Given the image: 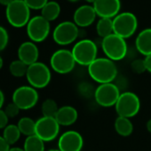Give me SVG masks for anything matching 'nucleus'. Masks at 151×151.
<instances>
[{"instance_id": "28", "label": "nucleus", "mask_w": 151, "mask_h": 151, "mask_svg": "<svg viewBox=\"0 0 151 151\" xmlns=\"http://www.w3.org/2000/svg\"><path fill=\"white\" fill-rule=\"evenodd\" d=\"M131 68H132V70L136 74H142L145 71H147L144 59L134 60L131 64Z\"/></svg>"}, {"instance_id": "31", "label": "nucleus", "mask_w": 151, "mask_h": 151, "mask_svg": "<svg viewBox=\"0 0 151 151\" xmlns=\"http://www.w3.org/2000/svg\"><path fill=\"white\" fill-rule=\"evenodd\" d=\"M9 36L6 29L0 26V52L5 50L8 45Z\"/></svg>"}, {"instance_id": "2", "label": "nucleus", "mask_w": 151, "mask_h": 151, "mask_svg": "<svg viewBox=\"0 0 151 151\" xmlns=\"http://www.w3.org/2000/svg\"><path fill=\"white\" fill-rule=\"evenodd\" d=\"M72 54L76 63L81 66L88 67L98 57V47L91 39H82L72 48Z\"/></svg>"}, {"instance_id": "13", "label": "nucleus", "mask_w": 151, "mask_h": 151, "mask_svg": "<svg viewBox=\"0 0 151 151\" xmlns=\"http://www.w3.org/2000/svg\"><path fill=\"white\" fill-rule=\"evenodd\" d=\"M50 22L43 16L37 15L31 18L27 25V34L34 43L45 41L50 33Z\"/></svg>"}, {"instance_id": "5", "label": "nucleus", "mask_w": 151, "mask_h": 151, "mask_svg": "<svg viewBox=\"0 0 151 151\" xmlns=\"http://www.w3.org/2000/svg\"><path fill=\"white\" fill-rule=\"evenodd\" d=\"M6 14L8 22L14 28H22L30 20V9L23 0H14L6 6Z\"/></svg>"}, {"instance_id": "36", "label": "nucleus", "mask_w": 151, "mask_h": 151, "mask_svg": "<svg viewBox=\"0 0 151 151\" xmlns=\"http://www.w3.org/2000/svg\"><path fill=\"white\" fill-rule=\"evenodd\" d=\"M14 0H0V4L3 5V6H8Z\"/></svg>"}, {"instance_id": "26", "label": "nucleus", "mask_w": 151, "mask_h": 151, "mask_svg": "<svg viewBox=\"0 0 151 151\" xmlns=\"http://www.w3.org/2000/svg\"><path fill=\"white\" fill-rule=\"evenodd\" d=\"M29 66L21 60H15L9 65V72L15 78H22L26 76Z\"/></svg>"}, {"instance_id": "17", "label": "nucleus", "mask_w": 151, "mask_h": 151, "mask_svg": "<svg viewBox=\"0 0 151 151\" xmlns=\"http://www.w3.org/2000/svg\"><path fill=\"white\" fill-rule=\"evenodd\" d=\"M18 58L28 66L37 62L39 57V51L36 44L32 41L22 43L18 48Z\"/></svg>"}, {"instance_id": "35", "label": "nucleus", "mask_w": 151, "mask_h": 151, "mask_svg": "<svg viewBox=\"0 0 151 151\" xmlns=\"http://www.w3.org/2000/svg\"><path fill=\"white\" fill-rule=\"evenodd\" d=\"M4 103H5V94L2 92V90L0 89V109H2Z\"/></svg>"}, {"instance_id": "42", "label": "nucleus", "mask_w": 151, "mask_h": 151, "mask_svg": "<svg viewBox=\"0 0 151 151\" xmlns=\"http://www.w3.org/2000/svg\"><path fill=\"white\" fill-rule=\"evenodd\" d=\"M68 1H70V2H77V1H78V0H68Z\"/></svg>"}, {"instance_id": "29", "label": "nucleus", "mask_w": 151, "mask_h": 151, "mask_svg": "<svg viewBox=\"0 0 151 151\" xmlns=\"http://www.w3.org/2000/svg\"><path fill=\"white\" fill-rule=\"evenodd\" d=\"M23 1L29 7V9L34 10H42L43 7L49 2L48 0H23Z\"/></svg>"}, {"instance_id": "24", "label": "nucleus", "mask_w": 151, "mask_h": 151, "mask_svg": "<svg viewBox=\"0 0 151 151\" xmlns=\"http://www.w3.org/2000/svg\"><path fill=\"white\" fill-rule=\"evenodd\" d=\"M96 31L99 37L102 38L113 34V20L109 18H101L97 22Z\"/></svg>"}, {"instance_id": "12", "label": "nucleus", "mask_w": 151, "mask_h": 151, "mask_svg": "<svg viewBox=\"0 0 151 151\" xmlns=\"http://www.w3.org/2000/svg\"><path fill=\"white\" fill-rule=\"evenodd\" d=\"M79 35V29L72 22H60L52 32L54 42L60 45H68L74 43Z\"/></svg>"}, {"instance_id": "23", "label": "nucleus", "mask_w": 151, "mask_h": 151, "mask_svg": "<svg viewBox=\"0 0 151 151\" xmlns=\"http://www.w3.org/2000/svg\"><path fill=\"white\" fill-rule=\"evenodd\" d=\"M17 126L20 130L21 133L27 136V137L35 134L36 121H34L30 117H28V116L22 117L17 124Z\"/></svg>"}, {"instance_id": "9", "label": "nucleus", "mask_w": 151, "mask_h": 151, "mask_svg": "<svg viewBox=\"0 0 151 151\" xmlns=\"http://www.w3.org/2000/svg\"><path fill=\"white\" fill-rule=\"evenodd\" d=\"M12 99L13 102L15 103L21 110H29L37 104L39 95L37 89L34 87L30 86H22L14 90Z\"/></svg>"}, {"instance_id": "37", "label": "nucleus", "mask_w": 151, "mask_h": 151, "mask_svg": "<svg viewBox=\"0 0 151 151\" xmlns=\"http://www.w3.org/2000/svg\"><path fill=\"white\" fill-rule=\"evenodd\" d=\"M146 128H147V131L151 134V119H149L147 124H146Z\"/></svg>"}, {"instance_id": "38", "label": "nucleus", "mask_w": 151, "mask_h": 151, "mask_svg": "<svg viewBox=\"0 0 151 151\" xmlns=\"http://www.w3.org/2000/svg\"><path fill=\"white\" fill-rule=\"evenodd\" d=\"M9 151H24L23 147H10Z\"/></svg>"}, {"instance_id": "18", "label": "nucleus", "mask_w": 151, "mask_h": 151, "mask_svg": "<svg viewBox=\"0 0 151 151\" xmlns=\"http://www.w3.org/2000/svg\"><path fill=\"white\" fill-rule=\"evenodd\" d=\"M78 118V110L76 109V108L69 105L59 108V110L55 116V119L60 126H70L77 122Z\"/></svg>"}, {"instance_id": "25", "label": "nucleus", "mask_w": 151, "mask_h": 151, "mask_svg": "<svg viewBox=\"0 0 151 151\" xmlns=\"http://www.w3.org/2000/svg\"><path fill=\"white\" fill-rule=\"evenodd\" d=\"M21 132L17 124H8L3 131V137L7 141V143L12 146L15 144L21 138Z\"/></svg>"}, {"instance_id": "3", "label": "nucleus", "mask_w": 151, "mask_h": 151, "mask_svg": "<svg viewBox=\"0 0 151 151\" xmlns=\"http://www.w3.org/2000/svg\"><path fill=\"white\" fill-rule=\"evenodd\" d=\"M26 78L29 86L35 89L45 88L52 79L51 69L46 64L37 61L29 66Z\"/></svg>"}, {"instance_id": "34", "label": "nucleus", "mask_w": 151, "mask_h": 151, "mask_svg": "<svg viewBox=\"0 0 151 151\" xmlns=\"http://www.w3.org/2000/svg\"><path fill=\"white\" fill-rule=\"evenodd\" d=\"M145 60V64H146V69L148 73L151 74V54L148 56H146L144 58Z\"/></svg>"}, {"instance_id": "22", "label": "nucleus", "mask_w": 151, "mask_h": 151, "mask_svg": "<svg viewBox=\"0 0 151 151\" xmlns=\"http://www.w3.org/2000/svg\"><path fill=\"white\" fill-rule=\"evenodd\" d=\"M45 141L36 134L27 137L23 144L24 151H45Z\"/></svg>"}, {"instance_id": "40", "label": "nucleus", "mask_w": 151, "mask_h": 151, "mask_svg": "<svg viewBox=\"0 0 151 151\" xmlns=\"http://www.w3.org/2000/svg\"><path fill=\"white\" fill-rule=\"evenodd\" d=\"M85 1H86V2H88V3H94L95 1H96V0H85Z\"/></svg>"}, {"instance_id": "20", "label": "nucleus", "mask_w": 151, "mask_h": 151, "mask_svg": "<svg viewBox=\"0 0 151 151\" xmlns=\"http://www.w3.org/2000/svg\"><path fill=\"white\" fill-rule=\"evenodd\" d=\"M115 131L122 137H129L133 132V124L130 118L117 116L114 123Z\"/></svg>"}, {"instance_id": "15", "label": "nucleus", "mask_w": 151, "mask_h": 151, "mask_svg": "<svg viewBox=\"0 0 151 151\" xmlns=\"http://www.w3.org/2000/svg\"><path fill=\"white\" fill-rule=\"evenodd\" d=\"M96 14L101 18H115L121 9L120 0H96L93 3Z\"/></svg>"}, {"instance_id": "41", "label": "nucleus", "mask_w": 151, "mask_h": 151, "mask_svg": "<svg viewBox=\"0 0 151 151\" xmlns=\"http://www.w3.org/2000/svg\"><path fill=\"white\" fill-rule=\"evenodd\" d=\"M48 151H60V150L57 148V149H50V150H48Z\"/></svg>"}, {"instance_id": "7", "label": "nucleus", "mask_w": 151, "mask_h": 151, "mask_svg": "<svg viewBox=\"0 0 151 151\" xmlns=\"http://www.w3.org/2000/svg\"><path fill=\"white\" fill-rule=\"evenodd\" d=\"M138 28L137 17L130 12H124L113 19L114 34L126 39L136 32Z\"/></svg>"}, {"instance_id": "14", "label": "nucleus", "mask_w": 151, "mask_h": 151, "mask_svg": "<svg viewBox=\"0 0 151 151\" xmlns=\"http://www.w3.org/2000/svg\"><path fill=\"white\" fill-rule=\"evenodd\" d=\"M84 147V138L77 131L68 130L63 132L58 139L60 151H81Z\"/></svg>"}, {"instance_id": "21", "label": "nucleus", "mask_w": 151, "mask_h": 151, "mask_svg": "<svg viewBox=\"0 0 151 151\" xmlns=\"http://www.w3.org/2000/svg\"><path fill=\"white\" fill-rule=\"evenodd\" d=\"M60 14V6L55 1L48 2L41 10V16H43L49 22L55 21Z\"/></svg>"}, {"instance_id": "30", "label": "nucleus", "mask_w": 151, "mask_h": 151, "mask_svg": "<svg viewBox=\"0 0 151 151\" xmlns=\"http://www.w3.org/2000/svg\"><path fill=\"white\" fill-rule=\"evenodd\" d=\"M4 110H5L6 114L7 115V116H8L9 118H14L15 116H17L19 115L21 109H19V107H18L15 103L11 102V103H9V104L5 108Z\"/></svg>"}, {"instance_id": "1", "label": "nucleus", "mask_w": 151, "mask_h": 151, "mask_svg": "<svg viewBox=\"0 0 151 151\" xmlns=\"http://www.w3.org/2000/svg\"><path fill=\"white\" fill-rule=\"evenodd\" d=\"M90 78L99 85L113 83L117 77V68L115 61L107 57L97 58L88 67Z\"/></svg>"}, {"instance_id": "10", "label": "nucleus", "mask_w": 151, "mask_h": 151, "mask_svg": "<svg viewBox=\"0 0 151 151\" xmlns=\"http://www.w3.org/2000/svg\"><path fill=\"white\" fill-rule=\"evenodd\" d=\"M121 93L114 83L99 85L94 92L95 101L103 108H110L116 105Z\"/></svg>"}, {"instance_id": "39", "label": "nucleus", "mask_w": 151, "mask_h": 151, "mask_svg": "<svg viewBox=\"0 0 151 151\" xmlns=\"http://www.w3.org/2000/svg\"><path fill=\"white\" fill-rule=\"evenodd\" d=\"M3 64H4L3 59H2V57H1V56H0V69L2 68V67H3Z\"/></svg>"}, {"instance_id": "8", "label": "nucleus", "mask_w": 151, "mask_h": 151, "mask_svg": "<svg viewBox=\"0 0 151 151\" xmlns=\"http://www.w3.org/2000/svg\"><path fill=\"white\" fill-rule=\"evenodd\" d=\"M76 60L72 52L67 49H60L55 51L50 58V65L52 69L60 75H66L75 68Z\"/></svg>"}, {"instance_id": "33", "label": "nucleus", "mask_w": 151, "mask_h": 151, "mask_svg": "<svg viewBox=\"0 0 151 151\" xmlns=\"http://www.w3.org/2000/svg\"><path fill=\"white\" fill-rule=\"evenodd\" d=\"M11 146L4 139L3 136H0V151H9Z\"/></svg>"}, {"instance_id": "19", "label": "nucleus", "mask_w": 151, "mask_h": 151, "mask_svg": "<svg viewBox=\"0 0 151 151\" xmlns=\"http://www.w3.org/2000/svg\"><path fill=\"white\" fill-rule=\"evenodd\" d=\"M137 51L143 56L151 54V29H145L140 31L135 40Z\"/></svg>"}, {"instance_id": "16", "label": "nucleus", "mask_w": 151, "mask_h": 151, "mask_svg": "<svg viewBox=\"0 0 151 151\" xmlns=\"http://www.w3.org/2000/svg\"><path fill=\"white\" fill-rule=\"evenodd\" d=\"M97 14L93 6L85 5L79 6L74 13V23L79 28H86L91 26L95 21Z\"/></svg>"}, {"instance_id": "11", "label": "nucleus", "mask_w": 151, "mask_h": 151, "mask_svg": "<svg viewBox=\"0 0 151 151\" xmlns=\"http://www.w3.org/2000/svg\"><path fill=\"white\" fill-rule=\"evenodd\" d=\"M60 125L55 117L42 116L36 121L35 134L45 142L52 141L60 133Z\"/></svg>"}, {"instance_id": "27", "label": "nucleus", "mask_w": 151, "mask_h": 151, "mask_svg": "<svg viewBox=\"0 0 151 151\" xmlns=\"http://www.w3.org/2000/svg\"><path fill=\"white\" fill-rule=\"evenodd\" d=\"M59 110V107L57 102L52 99H46L44 101L41 106V111L43 116L47 117H55L57 112Z\"/></svg>"}, {"instance_id": "6", "label": "nucleus", "mask_w": 151, "mask_h": 151, "mask_svg": "<svg viewBox=\"0 0 151 151\" xmlns=\"http://www.w3.org/2000/svg\"><path fill=\"white\" fill-rule=\"evenodd\" d=\"M115 109L117 116L132 118L135 116L140 109V101L138 95L132 92H124L120 94Z\"/></svg>"}, {"instance_id": "4", "label": "nucleus", "mask_w": 151, "mask_h": 151, "mask_svg": "<svg viewBox=\"0 0 151 151\" xmlns=\"http://www.w3.org/2000/svg\"><path fill=\"white\" fill-rule=\"evenodd\" d=\"M101 48L106 57L115 62L123 60L127 54L125 39L114 33L102 38Z\"/></svg>"}, {"instance_id": "32", "label": "nucleus", "mask_w": 151, "mask_h": 151, "mask_svg": "<svg viewBox=\"0 0 151 151\" xmlns=\"http://www.w3.org/2000/svg\"><path fill=\"white\" fill-rule=\"evenodd\" d=\"M9 117L4 109H0V129H5L8 125Z\"/></svg>"}]
</instances>
